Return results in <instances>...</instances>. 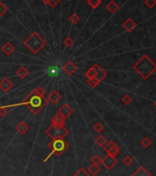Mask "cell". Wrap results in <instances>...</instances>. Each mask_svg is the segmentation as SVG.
Instances as JSON below:
<instances>
[{
    "instance_id": "6da1fadb",
    "label": "cell",
    "mask_w": 156,
    "mask_h": 176,
    "mask_svg": "<svg viewBox=\"0 0 156 176\" xmlns=\"http://www.w3.org/2000/svg\"><path fill=\"white\" fill-rule=\"evenodd\" d=\"M47 104H48V99L30 93L23 101H21L20 103L11 104V105H6V107L9 109V108L24 105V106L28 107L33 115H37Z\"/></svg>"
},
{
    "instance_id": "7a4b0ae2",
    "label": "cell",
    "mask_w": 156,
    "mask_h": 176,
    "mask_svg": "<svg viewBox=\"0 0 156 176\" xmlns=\"http://www.w3.org/2000/svg\"><path fill=\"white\" fill-rule=\"evenodd\" d=\"M143 79H148L156 71V64L147 55H143L132 66Z\"/></svg>"
},
{
    "instance_id": "3957f363",
    "label": "cell",
    "mask_w": 156,
    "mask_h": 176,
    "mask_svg": "<svg viewBox=\"0 0 156 176\" xmlns=\"http://www.w3.org/2000/svg\"><path fill=\"white\" fill-rule=\"evenodd\" d=\"M24 44L33 55H37L46 46L47 42L37 32H33L27 39L24 40Z\"/></svg>"
},
{
    "instance_id": "277c9868",
    "label": "cell",
    "mask_w": 156,
    "mask_h": 176,
    "mask_svg": "<svg viewBox=\"0 0 156 176\" xmlns=\"http://www.w3.org/2000/svg\"><path fill=\"white\" fill-rule=\"evenodd\" d=\"M70 145L67 141H65L63 138H58V139H53L48 144V148L51 150L50 154L45 158L44 162H46L53 155H56L57 157L62 156L68 149Z\"/></svg>"
},
{
    "instance_id": "5b68a950",
    "label": "cell",
    "mask_w": 156,
    "mask_h": 176,
    "mask_svg": "<svg viewBox=\"0 0 156 176\" xmlns=\"http://www.w3.org/2000/svg\"><path fill=\"white\" fill-rule=\"evenodd\" d=\"M69 133L68 129L62 125V126H56L52 125L47 130H46V135L50 137L53 140V139H58V138H63L65 136H67Z\"/></svg>"
},
{
    "instance_id": "8992f818",
    "label": "cell",
    "mask_w": 156,
    "mask_h": 176,
    "mask_svg": "<svg viewBox=\"0 0 156 176\" xmlns=\"http://www.w3.org/2000/svg\"><path fill=\"white\" fill-rule=\"evenodd\" d=\"M107 75H108L107 71L100 67V68L98 69V73H97V75H96L95 78H88V79H87V84H88L89 87H91V88H96L97 86H98V85L101 83V81L107 77Z\"/></svg>"
},
{
    "instance_id": "52a82bcc",
    "label": "cell",
    "mask_w": 156,
    "mask_h": 176,
    "mask_svg": "<svg viewBox=\"0 0 156 176\" xmlns=\"http://www.w3.org/2000/svg\"><path fill=\"white\" fill-rule=\"evenodd\" d=\"M104 150L107 152L108 155L117 157L119 153V147L113 140H110L104 146Z\"/></svg>"
},
{
    "instance_id": "ba28073f",
    "label": "cell",
    "mask_w": 156,
    "mask_h": 176,
    "mask_svg": "<svg viewBox=\"0 0 156 176\" xmlns=\"http://www.w3.org/2000/svg\"><path fill=\"white\" fill-rule=\"evenodd\" d=\"M101 163L104 165V167L107 170H111L113 169L117 163V159H116V157L110 156V155H107L106 157H104L102 159Z\"/></svg>"
},
{
    "instance_id": "9c48e42d",
    "label": "cell",
    "mask_w": 156,
    "mask_h": 176,
    "mask_svg": "<svg viewBox=\"0 0 156 176\" xmlns=\"http://www.w3.org/2000/svg\"><path fill=\"white\" fill-rule=\"evenodd\" d=\"M73 113H74L73 108H72L69 104L64 103V104H62V107L59 109L57 114H59L61 116H62L64 119H67V118L70 117V115H71Z\"/></svg>"
},
{
    "instance_id": "30bf717a",
    "label": "cell",
    "mask_w": 156,
    "mask_h": 176,
    "mask_svg": "<svg viewBox=\"0 0 156 176\" xmlns=\"http://www.w3.org/2000/svg\"><path fill=\"white\" fill-rule=\"evenodd\" d=\"M62 70L65 74L69 75V76H72L74 75L76 70H77V66L73 63L72 61H68L64 64V66H62Z\"/></svg>"
},
{
    "instance_id": "8fae6325",
    "label": "cell",
    "mask_w": 156,
    "mask_h": 176,
    "mask_svg": "<svg viewBox=\"0 0 156 176\" xmlns=\"http://www.w3.org/2000/svg\"><path fill=\"white\" fill-rule=\"evenodd\" d=\"M13 88V83L12 81L7 78H4L0 81V89L4 92H8L11 89Z\"/></svg>"
},
{
    "instance_id": "7c38bea8",
    "label": "cell",
    "mask_w": 156,
    "mask_h": 176,
    "mask_svg": "<svg viewBox=\"0 0 156 176\" xmlns=\"http://www.w3.org/2000/svg\"><path fill=\"white\" fill-rule=\"evenodd\" d=\"M2 52H4V54L7 56H10L16 50V48L14 47V45L10 42H7L1 48Z\"/></svg>"
},
{
    "instance_id": "4fadbf2b",
    "label": "cell",
    "mask_w": 156,
    "mask_h": 176,
    "mask_svg": "<svg viewBox=\"0 0 156 176\" xmlns=\"http://www.w3.org/2000/svg\"><path fill=\"white\" fill-rule=\"evenodd\" d=\"M16 131L20 134V135H25L28 131H29V125L27 123H25L24 121H20V123L16 125L15 127Z\"/></svg>"
},
{
    "instance_id": "5bb4252c",
    "label": "cell",
    "mask_w": 156,
    "mask_h": 176,
    "mask_svg": "<svg viewBox=\"0 0 156 176\" xmlns=\"http://www.w3.org/2000/svg\"><path fill=\"white\" fill-rule=\"evenodd\" d=\"M122 27H123L128 32H131L137 27V24L133 20H131V19H127V20L122 23Z\"/></svg>"
},
{
    "instance_id": "9a60e30c",
    "label": "cell",
    "mask_w": 156,
    "mask_h": 176,
    "mask_svg": "<svg viewBox=\"0 0 156 176\" xmlns=\"http://www.w3.org/2000/svg\"><path fill=\"white\" fill-rule=\"evenodd\" d=\"M61 100V95L57 90H52L48 96V101H50L53 104H57Z\"/></svg>"
},
{
    "instance_id": "2e32d148",
    "label": "cell",
    "mask_w": 156,
    "mask_h": 176,
    "mask_svg": "<svg viewBox=\"0 0 156 176\" xmlns=\"http://www.w3.org/2000/svg\"><path fill=\"white\" fill-rule=\"evenodd\" d=\"M100 68V66H98V64H95L93 66H91L86 72H85V77L87 78V79L88 78H93L96 77V75H97V73H98V69Z\"/></svg>"
},
{
    "instance_id": "e0dca14e",
    "label": "cell",
    "mask_w": 156,
    "mask_h": 176,
    "mask_svg": "<svg viewBox=\"0 0 156 176\" xmlns=\"http://www.w3.org/2000/svg\"><path fill=\"white\" fill-rule=\"evenodd\" d=\"M65 120L62 116H61L59 114H56L52 118V125L56 126H62L65 125Z\"/></svg>"
},
{
    "instance_id": "ac0fdd59",
    "label": "cell",
    "mask_w": 156,
    "mask_h": 176,
    "mask_svg": "<svg viewBox=\"0 0 156 176\" xmlns=\"http://www.w3.org/2000/svg\"><path fill=\"white\" fill-rule=\"evenodd\" d=\"M106 7H107V9H108L111 14H114V13H116L117 10H118L119 6H118V4H117V2H115L114 0H111V1L106 6Z\"/></svg>"
},
{
    "instance_id": "d6986e66",
    "label": "cell",
    "mask_w": 156,
    "mask_h": 176,
    "mask_svg": "<svg viewBox=\"0 0 156 176\" xmlns=\"http://www.w3.org/2000/svg\"><path fill=\"white\" fill-rule=\"evenodd\" d=\"M16 74H17V76L20 78H21V79H25V78L29 76V70H28L25 66H20V68L17 70Z\"/></svg>"
},
{
    "instance_id": "ffe728a7",
    "label": "cell",
    "mask_w": 156,
    "mask_h": 176,
    "mask_svg": "<svg viewBox=\"0 0 156 176\" xmlns=\"http://www.w3.org/2000/svg\"><path fill=\"white\" fill-rule=\"evenodd\" d=\"M131 176H152V174L144 167L140 166V168H138V170Z\"/></svg>"
},
{
    "instance_id": "44dd1931",
    "label": "cell",
    "mask_w": 156,
    "mask_h": 176,
    "mask_svg": "<svg viewBox=\"0 0 156 176\" xmlns=\"http://www.w3.org/2000/svg\"><path fill=\"white\" fill-rule=\"evenodd\" d=\"M95 143L98 145V147H100V148H103L107 143H108V140H107V138L104 137V136H102V135H99L96 139H95Z\"/></svg>"
},
{
    "instance_id": "7402d4cb",
    "label": "cell",
    "mask_w": 156,
    "mask_h": 176,
    "mask_svg": "<svg viewBox=\"0 0 156 176\" xmlns=\"http://www.w3.org/2000/svg\"><path fill=\"white\" fill-rule=\"evenodd\" d=\"M100 171H101L100 167L98 164H94V163H92V165L88 168V173L92 175H97L100 173Z\"/></svg>"
},
{
    "instance_id": "603a6c76",
    "label": "cell",
    "mask_w": 156,
    "mask_h": 176,
    "mask_svg": "<svg viewBox=\"0 0 156 176\" xmlns=\"http://www.w3.org/2000/svg\"><path fill=\"white\" fill-rule=\"evenodd\" d=\"M30 93L34 94V95H38V96H40V97H45L46 96V90L42 87H38V88L34 89Z\"/></svg>"
},
{
    "instance_id": "cb8c5ba5",
    "label": "cell",
    "mask_w": 156,
    "mask_h": 176,
    "mask_svg": "<svg viewBox=\"0 0 156 176\" xmlns=\"http://www.w3.org/2000/svg\"><path fill=\"white\" fill-rule=\"evenodd\" d=\"M152 144H153L152 140L148 137H143V138L140 140V145H141L143 148H145V149H148L150 146H152Z\"/></svg>"
},
{
    "instance_id": "d4e9b609",
    "label": "cell",
    "mask_w": 156,
    "mask_h": 176,
    "mask_svg": "<svg viewBox=\"0 0 156 176\" xmlns=\"http://www.w3.org/2000/svg\"><path fill=\"white\" fill-rule=\"evenodd\" d=\"M86 3L92 7V8H97L98 7L101 3H102V0H87Z\"/></svg>"
},
{
    "instance_id": "484cf974",
    "label": "cell",
    "mask_w": 156,
    "mask_h": 176,
    "mask_svg": "<svg viewBox=\"0 0 156 176\" xmlns=\"http://www.w3.org/2000/svg\"><path fill=\"white\" fill-rule=\"evenodd\" d=\"M122 162H123L126 166H131V165L134 162V160H133L132 157H131L130 155H127V156H125L123 158Z\"/></svg>"
},
{
    "instance_id": "4316f807",
    "label": "cell",
    "mask_w": 156,
    "mask_h": 176,
    "mask_svg": "<svg viewBox=\"0 0 156 176\" xmlns=\"http://www.w3.org/2000/svg\"><path fill=\"white\" fill-rule=\"evenodd\" d=\"M121 101H122L123 104L129 105V104H131V103L132 102V97H131V95H129V94H126V95H124V96L122 97Z\"/></svg>"
},
{
    "instance_id": "83f0119b",
    "label": "cell",
    "mask_w": 156,
    "mask_h": 176,
    "mask_svg": "<svg viewBox=\"0 0 156 176\" xmlns=\"http://www.w3.org/2000/svg\"><path fill=\"white\" fill-rule=\"evenodd\" d=\"M74 176H90L89 175V173L85 170L84 168H80L77 172L74 174Z\"/></svg>"
},
{
    "instance_id": "f1b7e54d",
    "label": "cell",
    "mask_w": 156,
    "mask_h": 176,
    "mask_svg": "<svg viewBox=\"0 0 156 176\" xmlns=\"http://www.w3.org/2000/svg\"><path fill=\"white\" fill-rule=\"evenodd\" d=\"M74 40L72 39L71 37H67V38H65L64 41H63V44H64V46L65 47H67V48H70V47H72L73 46V44H74Z\"/></svg>"
},
{
    "instance_id": "f546056e",
    "label": "cell",
    "mask_w": 156,
    "mask_h": 176,
    "mask_svg": "<svg viewBox=\"0 0 156 176\" xmlns=\"http://www.w3.org/2000/svg\"><path fill=\"white\" fill-rule=\"evenodd\" d=\"M69 20H70L71 23H73V24H76V23L79 22V20H80V17L78 16L76 13H74V14H72V15L70 16Z\"/></svg>"
},
{
    "instance_id": "4dcf8cb0",
    "label": "cell",
    "mask_w": 156,
    "mask_h": 176,
    "mask_svg": "<svg viewBox=\"0 0 156 176\" xmlns=\"http://www.w3.org/2000/svg\"><path fill=\"white\" fill-rule=\"evenodd\" d=\"M103 129H104V125H103L100 122H98V123H97V124L94 125V130H95L97 133H101V132L103 131Z\"/></svg>"
},
{
    "instance_id": "1f68e13d",
    "label": "cell",
    "mask_w": 156,
    "mask_h": 176,
    "mask_svg": "<svg viewBox=\"0 0 156 176\" xmlns=\"http://www.w3.org/2000/svg\"><path fill=\"white\" fill-rule=\"evenodd\" d=\"M101 161H102V159L98 154L94 155V156L92 157V159H91V162L94 163V164H98V165L99 163H101Z\"/></svg>"
},
{
    "instance_id": "d6a6232c",
    "label": "cell",
    "mask_w": 156,
    "mask_h": 176,
    "mask_svg": "<svg viewBox=\"0 0 156 176\" xmlns=\"http://www.w3.org/2000/svg\"><path fill=\"white\" fill-rule=\"evenodd\" d=\"M7 11V7L0 1V19L3 17V15Z\"/></svg>"
},
{
    "instance_id": "836d02e7",
    "label": "cell",
    "mask_w": 156,
    "mask_h": 176,
    "mask_svg": "<svg viewBox=\"0 0 156 176\" xmlns=\"http://www.w3.org/2000/svg\"><path fill=\"white\" fill-rule=\"evenodd\" d=\"M144 3H145V5H146L149 8H153V7H155L156 0H145Z\"/></svg>"
},
{
    "instance_id": "e575fe53",
    "label": "cell",
    "mask_w": 156,
    "mask_h": 176,
    "mask_svg": "<svg viewBox=\"0 0 156 176\" xmlns=\"http://www.w3.org/2000/svg\"><path fill=\"white\" fill-rule=\"evenodd\" d=\"M8 113V108H7L6 106H1L0 107V116L1 117H5Z\"/></svg>"
},
{
    "instance_id": "d590c367",
    "label": "cell",
    "mask_w": 156,
    "mask_h": 176,
    "mask_svg": "<svg viewBox=\"0 0 156 176\" xmlns=\"http://www.w3.org/2000/svg\"><path fill=\"white\" fill-rule=\"evenodd\" d=\"M57 74H58V70H57V68H56L55 66H51L50 69H49V75L54 77V76H57Z\"/></svg>"
},
{
    "instance_id": "8d00e7d4",
    "label": "cell",
    "mask_w": 156,
    "mask_h": 176,
    "mask_svg": "<svg viewBox=\"0 0 156 176\" xmlns=\"http://www.w3.org/2000/svg\"><path fill=\"white\" fill-rule=\"evenodd\" d=\"M59 3H60V0H49L48 5H49L51 7H55Z\"/></svg>"
},
{
    "instance_id": "74e56055",
    "label": "cell",
    "mask_w": 156,
    "mask_h": 176,
    "mask_svg": "<svg viewBox=\"0 0 156 176\" xmlns=\"http://www.w3.org/2000/svg\"><path fill=\"white\" fill-rule=\"evenodd\" d=\"M44 4H48V2H49V0H41Z\"/></svg>"
},
{
    "instance_id": "f35d334b",
    "label": "cell",
    "mask_w": 156,
    "mask_h": 176,
    "mask_svg": "<svg viewBox=\"0 0 156 176\" xmlns=\"http://www.w3.org/2000/svg\"><path fill=\"white\" fill-rule=\"evenodd\" d=\"M154 105H155V107H156V101H155V103H154Z\"/></svg>"
}]
</instances>
